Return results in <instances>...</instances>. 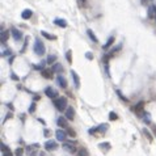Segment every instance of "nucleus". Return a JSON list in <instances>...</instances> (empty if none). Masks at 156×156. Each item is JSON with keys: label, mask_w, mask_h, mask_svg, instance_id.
Wrapping results in <instances>:
<instances>
[{"label": "nucleus", "mask_w": 156, "mask_h": 156, "mask_svg": "<svg viewBox=\"0 0 156 156\" xmlns=\"http://www.w3.org/2000/svg\"><path fill=\"white\" fill-rule=\"evenodd\" d=\"M57 83H58V85H59L60 88H67V80H66V78H64L63 75H58L57 76Z\"/></svg>", "instance_id": "obj_10"}, {"label": "nucleus", "mask_w": 156, "mask_h": 156, "mask_svg": "<svg viewBox=\"0 0 156 156\" xmlns=\"http://www.w3.org/2000/svg\"><path fill=\"white\" fill-rule=\"evenodd\" d=\"M155 20H156V16H155Z\"/></svg>", "instance_id": "obj_42"}, {"label": "nucleus", "mask_w": 156, "mask_h": 156, "mask_svg": "<svg viewBox=\"0 0 156 156\" xmlns=\"http://www.w3.org/2000/svg\"><path fill=\"white\" fill-rule=\"evenodd\" d=\"M79 1H80V4H85V1H87V0H79Z\"/></svg>", "instance_id": "obj_40"}, {"label": "nucleus", "mask_w": 156, "mask_h": 156, "mask_svg": "<svg viewBox=\"0 0 156 156\" xmlns=\"http://www.w3.org/2000/svg\"><path fill=\"white\" fill-rule=\"evenodd\" d=\"M71 53H72L71 50H68V51L66 53V58H67V60H68L70 63H71V60H72V55H71Z\"/></svg>", "instance_id": "obj_30"}, {"label": "nucleus", "mask_w": 156, "mask_h": 156, "mask_svg": "<svg viewBox=\"0 0 156 156\" xmlns=\"http://www.w3.org/2000/svg\"><path fill=\"white\" fill-rule=\"evenodd\" d=\"M133 110L136 113V114L143 115V114H144V102H142V101H140V102H138L136 105L133 108Z\"/></svg>", "instance_id": "obj_7"}, {"label": "nucleus", "mask_w": 156, "mask_h": 156, "mask_svg": "<svg viewBox=\"0 0 156 156\" xmlns=\"http://www.w3.org/2000/svg\"><path fill=\"white\" fill-rule=\"evenodd\" d=\"M117 94L119 96V99H122L123 101H127V99H126V97H125V96H122V94H121V92H119V91H117Z\"/></svg>", "instance_id": "obj_34"}, {"label": "nucleus", "mask_w": 156, "mask_h": 156, "mask_svg": "<svg viewBox=\"0 0 156 156\" xmlns=\"http://www.w3.org/2000/svg\"><path fill=\"white\" fill-rule=\"evenodd\" d=\"M67 135H68V133H67V131H64L63 128H58V130L55 131V136H57V140H59V142H66Z\"/></svg>", "instance_id": "obj_3"}, {"label": "nucleus", "mask_w": 156, "mask_h": 156, "mask_svg": "<svg viewBox=\"0 0 156 156\" xmlns=\"http://www.w3.org/2000/svg\"><path fill=\"white\" fill-rule=\"evenodd\" d=\"M11 33H12V36H13L15 41H20V39L22 38V33H21L18 29H16V28H12V29H11Z\"/></svg>", "instance_id": "obj_12"}, {"label": "nucleus", "mask_w": 156, "mask_h": 156, "mask_svg": "<svg viewBox=\"0 0 156 156\" xmlns=\"http://www.w3.org/2000/svg\"><path fill=\"white\" fill-rule=\"evenodd\" d=\"M47 63L49 64L57 63V55H49V57H47Z\"/></svg>", "instance_id": "obj_23"}, {"label": "nucleus", "mask_w": 156, "mask_h": 156, "mask_svg": "<svg viewBox=\"0 0 156 156\" xmlns=\"http://www.w3.org/2000/svg\"><path fill=\"white\" fill-rule=\"evenodd\" d=\"M147 1H148V0H142V4H147Z\"/></svg>", "instance_id": "obj_41"}, {"label": "nucleus", "mask_w": 156, "mask_h": 156, "mask_svg": "<svg viewBox=\"0 0 156 156\" xmlns=\"http://www.w3.org/2000/svg\"><path fill=\"white\" fill-rule=\"evenodd\" d=\"M38 149H39V144H37V143H36V144L28 146L25 148V151H26V154L29 156H36L37 152H38Z\"/></svg>", "instance_id": "obj_5"}, {"label": "nucleus", "mask_w": 156, "mask_h": 156, "mask_svg": "<svg viewBox=\"0 0 156 156\" xmlns=\"http://www.w3.org/2000/svg\"><path fill=\"white\" fill-rule=\"evenodd\" d=\"M71 76H72V79H73V84H75V88H79V87H80V80H79L78 73H76L75 71H71Z\"/></svg>", "instance_id": "obj_14"}, {"label": "nucleus", "mask_w": 156, "mask_h": 156, "mask_svg": "<svg viewBox=\"0 0 156 156\" xmlns=\"http://www.w3.org/2000/svg\"><path fill=\"white\" fill-rule=\"evenodd\" d=\"M8 37H9L8 30H1V36H0V38H1V44L3 45H5V42L8 41Z\"/></svg>", "instance_id": "obj_17"}, {"label": "nucleus", "mask_w": 156, "mask_h": 156, "mask_svg": "<svg viewBox=\"0 0 156 156\" xmlns=\"http://www.w3.org/2000/svg\"><path fill=\"white\" fill-rule=\"evenodd\" d=\"M54 24L58 26H60V28H67V22H66V20H63V18H55Z\"/></svg>", "instance_id": "obj_16"}, {"label": "nucleus", "mask_w": 156, "mask_h": 156, "mask_svg": "<svg viewBox=\"0 0 156 156\" xmlns=\"http://www.w3.org/2000/svg\"><path fill=\"white\" fill-rule=\"evenodd\" d=\"M63 148L66 149V151L71 152V154H73V152H76L75 143H71V142H63Z\"/></svg>", "instance_id": "obj_8"}, {"label": "nucleus", "mask_w": 156, "mask_h": 156, "mask_svg": "<svg viewBox=\"0 0 156 156\" xmlns=\"http://www.w3.org/2000/svg\"><path fill=\"white\" fill-rule=\"evenodd\" d=\"M78 155H79V156H89V152H88V149H87V148L81 147V148L78 151Z\"/></svg>", "instance_id": "obj_22"}, {"label": "nucleus", "mask_w": 156, "mask_h": 156, "mask_svg": "<svg viewBox=\"0 0 156 156\" xmlns=\"http://www.w3.org/2000/svg\"><path fill=\"white\" fill-rule=\"evenodd\" d=\"M41 33H42V36L47 39H57V37L53 36V34H49V33H46V32H41Z\"/></svg>", "instance_id": "obj_26"}, {"label": "nucleus", "mask_w": 156, "mask_h": 156, "mask_svg": "<svg viewBox=\"0 0 156 156\" xmlns=\"http://www.w3.org/2000/svg\"><path fill=\"white\" fill-rule=\"evenodd\" d=\"M117 118H118V115L115 114L114 112H110V113H109V119H110V121H115Z\"/></svg>", "instance_id": "obj_28"}, {"label": "nucleus", "mask_w": 156, "mask_h": 156, "mask_svg": "<svg viewBox=\"0 0 156 156\" xmlns=\"http://www.w3.org/2000/svg\"><path fill=\"white\" fill-rule=\"evenodd\" d=\"M58 148V144L57 142H54V140H47V142L45 143V149L46 151H54V149Z\"/></svg>", "instance_id": "obj_9"}, {"label": "nucleus", "mask_w": 156, "mask_h": 156, "mask_svg": "<svg viewBox=\"0 0 156 156\" xmlns=\"http://www.w3.org/2000/svg\"><path fill=\"white\" fill-rule=\"evenodd\" d=\"M45 64H46V62H45V60H42V62H39V64L36 67V68H37V70H41V71H44Z\"/></svg>", "instance_id": "obj_29"}, {"label": "nucleus", "mask_w": 156, "mask_h": 156, "mask_svg": "<svg viewBox=\"0 0 156 156\" xmlns=\"http://www.w3.org/2000/svg\"><path fill=\"white\" fill-rule=\"evenodd\" d=\"M34 110H36V104L33 102L32 105H30V108H29V113H33V112H34Z\"/></svg>", "instance_id": "obj_33"}, {"label": "nucleus", "mask_w": 156, "mask_h": 156, "mask_svg": "<svg viewBox=\"0 0 156 156\" xmlns=\"http://www.w3.org/2000/svg\"><path fill=\"white\" fill-rule=\"evenodd\" d=\"M53 104H54V106L57 108L59 112H63V110H66L67 108H68V101H67V97H57V99H54L53 101Z\"/></svg>", "instance_id": "obj_1"}, {"label": "nucleus", "mask_w": 156, "mask_h": 156, "mask_svg": "<svg viewBox=\"0 0 156 156\" xmlns=\"http://www.w3.org/2000/svg\"><path fill=\"white\" fill-rule=\"evenodd\" d=\"M66 118L68 119V121L70 119L72 121V119L75 118V109H73L72 106H68V108L66 109Z\"/></svg>", "instance_id": "obj_13"}, {"label": "nucleus", "mask_w": 156, "mask_h": 156, "mask_svg": "<svg viewBox=\"0 0 156 156\" xmlns=\"http://www.w3.org/2000/svg\"><path fill=\"white\" fill-rule=\"evenodd\" d=\"M99 147H100L101 149H104V151H108V149L110 148V143H108V142H105V143H100Z\"/></svg>", "instance_id": "obj_25"}, {"label": "nucleus", "mask_w": 156, "mask_h": 156, "mask_svg": "<svg viewBox=\"0 0 156 156\" xmlns=\"http://www.w3.org/2000/svg\"><path fill=\"white\" fill-rule=\"evenodd\" d=\"M108 123H102V125H99L97 127L94 128H89V134H94V133H106V130H108Z\"/></svg>", "instance_id": "obj_4"}, {"label": "nucleus", "mask_w": 156, "mask_h": 156, "mask_svg": "<svg viewBox=\"0 0 156 156\" xmlns=\"http://www.w3.org/2000/svg\"><path fill=\"white\" fill-rule=\"evenodd\" d=\"M51 70H53V72H62L63 71V66H62V64H60V63H54L53 64V68H51Z\"/></svg>", "instance_id": "obj_18"}, {"label": "nucleus", "mask_w": 156, "mask_h": 156, "mask_svg": "<svg viewBox=\"0 0 156 156\" xmlns=\"http://www.w3.org/2000/svg\"><path fill=\"white\" fill-rule=\"evenodd\" d=\"M1 152H3V156H13V154L11 152V149L9 148H7L5 151H1Z\"/></svg>", "instance_id": "obj_31"}, {"label": "nucleus", "mask_w": 156, "mask_h": 156, "mask_svg": "<svg viewBox=\"0 0 156 156\" xmlns=\"http://www.w3.org/2000/svg\"><path fill=\"white\" fill-rule=\"evenodd\" d=\"M32 15H33L32 9H25V11H22V13H21V17H22L24 20H29V18L32 17Z\"/></svg>", "instance_id": "obj_15"}, {"label": "nucleus", "mask_w": 156, "mask_h": 156, "mask_svg": "<svg viewBox=\"0 0 156 156\" xmlns=\"http://www.w3.org/2000/svg\"><path fill=\"white\" fill-rule=\"evenodd\" d=\"M156 16V8L154 7V5H151V7L148 8V17L149 18H154Z\"/></svg>", "instance_id": "obj_20"}, {"label": "nucleus", "mask_w": 156, "mask_h": 156, "mask_svg": "<svg viewBox=\"0 0 156 156\" xmlns=\"http://www.w3.org/2000/svg\"><path fill=\"white\" fill-rule=\"evenodd\" d=\"M12 79H15V80H18V78H17L16 75H12Z\"/></svg>", "instance_id": "obj_39"}, {"label": "nucleus", "mask_w": 156, "mask_h": 156, "mask_svg": "<svg viewBox=\"0 0 156 156\" xmlns=\"http://www.w3.org/2000/svg\"><path fill=\"white\" fill-rule=\"evenodd\" d=\"M20 156H22V155H20Z\"/></svg>", "instance_id": "obj_43"}, {"label": "nucleus", "mask_w": 156, "mask_h": 156, "mask_svg": "<svg viewBox=\"0 0 156 156\" xmlns=\"http://www.w3.org/2000/svg\"><path fill=\"white\" fill-rule=\"evenodd\" d=\"M85 57H87L88 59H92V58H93V55H92L91 53H87V54H85Z\"/></svg>", "instance_id": "obj_38"}, {"label": "nucleus", "mask_w": 156, "mask_h": 156, "mask_svg": "<svg viewBox=\"0 0 156 156\" xmlns=\"http://www.w3.org/2000/svg\"><path fill=\"white\" fill-rule=\"evenodd\" d=\"M42 76L45 79H51L53 78V70H44L42 71Z\"/></svg>", "instance_id": "obj_19"}, {"label": "nucleus", "mask_w": 156, "mask_h": 156, "mask_svg": "<svg viewBox=\"0 0 156 156\" xmlns=\"http://www.w3.org/2000/svg\"><path fill=\"white\" fill-rule=\"evenodd\" d=\"M33 50H34V53H36L37 55H44V54L46 53V47H45L44 42H42L39 38L36 39L34 46H33Z\"/></svg>", "instance_id": "obj_2"}, {"label": "nucleus", "mask_w": 156, "mask_h": 156, "mask_svg": "<svg viewBox=\"0 0 156 156\" xmlns=\"http://www.w3.org/2000/svg\"><path fill=\"white\" fill-rule=\"evenodd\" d=\"M57 123H58V126H60L62 128H67L68 127V119L66 117H59L57 121Z\"/></svg>", "instance_id": "obj_11"}, {"label": "nucleus", "mask_w": 156, "mask_h": 156, "mask_svg": "<svg viewBox=\"0 0 156 156\" xmlns=\"http://www.w3.org/2000/svg\"><path fill=\"white\" fill-rule=\"evenodd\" d=\"M11 53H12V51L8 49V50H5V51H4V53H3L1 55H3V57H7V55H11Z\"/></svg>", "instance_id": "obj_35"}, {"label": "nucleus", "mask_w": 156, "mask_h": 156, "mask_svg": "<svg viewBox=\"0 0 156 156\" xmlns=\"http://www.w3.org/2000/svg\"><path fill=\"white\" fill-rule=\"evenodd\" d=\"M143 115H144V117H143V121H144L147 125H148V123H151V117H149V114H148V113H144Z\"/></svg>", "instance_id": "obj_27"}, {"label": "nucleus", "mask_w": 156, "mask_h": 156, "mask_svg": "<svg viewBox=\"0 0 156 156\" xmlns=\"http://www.w3.org/2000/svg\"><path fill=\"white\" fill-rule=\"evenodd\" d=\"M113 42H114V37H110V38L108 39V41H106V44L104 45L102 47H104V49H105V50H106V49H109L110 46H112V44H113Z\"/></svg>", "instance_id": "obj_24"}, {"label": "nucleus", "mask_w": 156, "mask_h": 156, "mask_svg": "<svg viewBox=\"0 0 156 156\" xmlns=\"http://www.w3.org/2000/svg\"><path fill=\"white\" fill-rule=\"evenodd\" d=\"M45 94L49 97V99H57L59 93H58V91L55 89V88H53V87H47V88L45 89Z\"/></svg>", "instance_id": "obj_6"}, {"label": "nucleus", "mask_w": 156, "mask_h": 156, "mask_svg": "<svg viewBox=\"0 0 156 156\" xmlns=\"http://www.w3.org/2000/svg\"><path fill=\"white\" fill-rule=\"evenodd\" d=\"M87 33H88V36H89V38L92 39V41H93L94 42V44H97V42H99V39H97V37L96 36H94V33L93 32H92V30L91 29H88L87 30Z\"/></svg>", "instance_id": "obj_21"}, {"label": "nucleus", "mask_w": 156, "mask_h": 156, "mask_svg": "<svg viewBox=\"0 0 156 156\" xmlns=\"http://www.w3.org/2000/svg\"><path fill=\"white\" fill-rule=\"evenodd\" d=\"M44 135L46 136V138H49V136H51V131L49 130V128H45L44 130Z\"/></svg>", "instance_id": "obj_32"}, {"label": "nucleus", "mask_w": 156, "mask_h": 156, "mask_svg": "<svg viewBox=\"0 0 156 156\" xmlns=\"http://www.w3.org/2000/svg\"><path fill=\"white\" fill-rule=\"evenodd\" d=\"M67 133H68L70 135H72V136H76V133L73 130H70V128H68V131H67Z\"/></svg>", "instance_id": "obj_37"}, {"label": "nucleus", "mask_w": 156, "mask_h": 156, "mask_svg": "<svg viewBox=\"0 0 156 156\" xmlns=\"http://www.w3.org/2000/svg\"><path fill=\"white\" fill-rule=\"evenodd\" d=\"M22 151H24L22 148H17V149H16V155H17V156H20L21 154H22Z\"/></svg>", "instance_id": "obj_36"}]
</instances>
